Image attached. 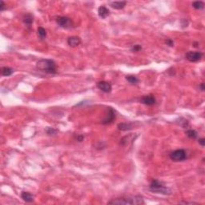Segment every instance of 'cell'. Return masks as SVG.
I'll use <instances>...</instances> for the list:
<instances>
[{"label": "cell", "instance_id": "obj_10", "mask_svg": "<svg viewBox=\"0 0 205 205\" xmlns=\"http://www.w3.org/2000/svg\"><path fill=\"white\" fill-rule=\"evenodd\" d=\"M81 44V39L78 36H71L67 39V44L71 47L78 46Z\"/></svg>", "mask_w": 205, "mask_h": 205}, {"label": "cell", "instance_id": "obj_23", "mask_svg": "<svg viewBox=\"0 0 205 205\" xmlns=\"http://www.w3.org/2000/svg\"><path fill=\"white\" fill-rule=\"evenodd\" d=\"M165 43H166V44H167V45L169 46H174L173 40H171V39H168L167 40L165 41Z\"/></svg>", "mask_w": 205, "mask_h": 205}, {"label": "cell", "instance_id": "obj_13", "mask_svg": "<svg viewBox=\"0 0 205 205\" xmlns=\"http://www.w3.org/2000/svg\"><path fill=\"white\" fill-rule=\"evenodd\" d=\"M110 6L112 8L116 9V10H122L124 8V6L127 5V2L126 1H120V2H110L109 3Z\"/></svg>", "mask_w": 205, "mask_h": 205}, {"label": "cell", "instance_id": "obj_1", "mask_svg": "<svg viewBox=\"0 0 205 205\" xmlns=\"http://www.w3.org/2000/svg\"><path fill=\"white\" fill-rule=\"evenodd\" d=\"M36 68L42 72L50 75H55L57 73V65L52 59H44L39 60L36 64Z\"/></svg>", "mask_w": 205, "mask_h": 205}, {"label": "cell", "instance_id": "obj_25", "mask_svg": "<svg viewBox=\"0 0 205 205\" xmlns=\"http://www.w3.org/2000/svg\"><path fill=\"white\" fill-rule=\"evenodd\" d=\"M6 9V6H5V3L3 1H1V6H0V11H3L4 10Z\"/></svg>", "mask_w": 205, "mask_h": 205}, {"label": "cell", "instance_id": "obj_14", "mask_svg": "<svg viewBox=\"0 0 205 205\" xmlns=\"http://www.w3.org/2000/svg\"><path fill=\"white\" fill-rule=\"evenodd\" d=\"M117 127L119 131H127L133 129V124H128V123H120L117 125Z\"/></svg>", "mask_w": 205, "mask_h": 205}, {"label": "cell", "instance_id": "obj_20", "mask_svg": "<svg viewBox=\"0 0 205 205\" xmlns=\"http://www.w3.org/2000/svg\"><path fill=\"white\" fill-rule=\"evenodd\" d=\"M204 3L202 1H195L192 3V7L196 10H201L204 8Z\"/></svg>", "mask_w": 205, "mask_h": 205}, {"label": "cell", "instance_id": "obj_26", "mask_svg": "<svg viewBox=\"0 0 205 205\" xmlns=\"http://www.w3.org/2000/svg\"><path fill=\"white\" fill-rule=\"evenodd\" d=\"M76 139H77V141L82 142L84 139V136H82V135H78L76 136Z\"/></svg>", "mask_w": 205, "mask_h": 205}, {"label": "cell", "instance_id": "obj_16", "mask_svg": "<svg viewBox=\"0 0 205 205\" xmlns=\"http://www.w3.org/2000/svg\"><path fill=\"white\" fill-rule=\"evenodd\" d=\"M23 23L26 24V25H31L33 23V21H34V18H33V15L31 14H29L27 13L26 15H24L23 18Z\"/></svg>", "mask_w": 205, "mask_h": 205}, {"label": "cell", "instance_id": "obj_15", "mask_svg": "<svg viewBox=\"0 0 205 205\" xmlns=\"http://www.w3.org/2000/svg\"><path fill=\"white\" fill-rule=\"evenodd\" d=\"M1 73L3 76H10L14 73V69H12L9 66H3L1 68Z\"/></svg>", "mask_w": 205, "mask_h": 205}, {"label": "cell", "instance_id": "obj_24", "mask_svg": "<svg viewBox=\"0 0 205 205\" xmlns=\"http://www.w3.org/2000/svg\"><path fill=\"white\" fill-rule=\"evenodd\" d=\"M198 143H199V144L201 145L202 147H204L205 146V139L204 138H200V139H199V140H198Z\"/></svg>", "mask_w": 205, "mask_h": 205}, {"label": "cell", "instance_id": "obj_18", "mask_svg": "<svg viewBox=\"0 0 205 205\" xmlns=\"http://www.w3.org/2000/svg\"><path fill=\"white\" fill-rule=\"evenodd\" d=\"M185 134L187 135V136H188L189 139H196L197 136H198V133H197L195 130H192V129L187 130L186 131V132H185Z\"/></svg>", "mask_w": 205, "mask_h": 205}, {"label": "cell", "instance_id": "obj_21", "mask_svg": "<svg viewBox=\"0 0 205 205\" xmlns=\"http://www.w3.org/2000/svg\"><path fill=\"white\" fill-rule=\"evenodd\" d=\"M58 131L53 128V127H46V133L48 135V136H55V134L57 133Z\"/></svg>", "mask_w": 205, "mask_h": 205}, {"label": "cell", "instance_id": "obj_17", "mask_svg": "<svg viewBox=\"0 0 205 205\" xmlns=\"http://www.w3.org/2000/svg\"><path fill=\"white\" fill-rule=\"evenodd\" d=\"M37 34H38V36H39V38L40 39H42V40H44V39H46V30L44 29V27H42V26L38 27Z\"/></svg>", "mask_w": 205, "mask_h": 205}, {"label": "cell", "instance_id": "obj_2", "mask_svg": "<svg viewBox=\"0 0 205 205\" xmlns=\"http://www.w3.org/2000/svg\"><path fill=\"white\" fill-rule=\"evenodd\" d=\"M108 204H132L139 205L144 204V200L141 196H127V197H120L113 199L107 203Z\"/></svg>", "mask_w": 205, "mask_h": 205}, {"label": "cell", "instance_id": "obj_19", "mask_svg": "<svg viewBox=\"0 0 205 205\" xmlns=\"http://www.w3.org/2000/svg\"><path fill=\"white\" fill-rule=\"evenodd\" d=\"M126 79H127L131 84H133V85H136L139 82V79L137 78L135 75H127L126 76Z\"/></svg>", "mask_w": 205, "mask_h": 205}, {"label": "cell", "instance_id": "obj_27", "mask_svg": "<svg viewBox=\"0 0 205 205\" xmlns=\"http://www.w3.org/2000/svg\"><path fill=\"white\" fill-rule=\"evenodd\" d=\"M199 89L201 90V91H204L205 87H204V83H201V84H199Z\"/></svg>", "mask_w": 205, "mask_h": 205}, {"label": "cell", "instance_id": "obj_22", "mask_svg": "<svg viewBox=\"0 0 205 205\" xmlns=\"http://www.w3.org/2000/svg\"><path fill=\"white\" fill-rule=\"evenodd\" d=\"M142 50V46L139 44H136V45H133L132 47H131V51L133 52H139Z\"/></svg>", "mask_w": 205, "mask_h": 205}, {"label": "cell", "instance_id": "obj_9", "mask_svg": "<svg viewBox=\"0 0 205 205\" xmlns=\"http://www.w3.org/2000/svg\"><path fill=\"white\" fill-rule=\"evenodd\" d=\"M140 101H141L142 104H144L146 106H153V105H155L156 104V98L151 94L143 96Z\"/></svg>", "mask_w": 205, "mask_h": 205}, {"label": "cell", "instance_id": "obj_7", "mask_svg": "<svg viewBox=\"0 0 205 205\" xmlns=\"http://www.w3.org/2000/svg\"><path fill=\"white\" fill-rule=\"evenodd\" d=\"M185 58L189 62H198L203 58V53L200 51H188L186 53Z\"/></svg>", "mask_w": 205, "mask_h": 205}, {"label": "cell", "instance_id": "obj_4", "mask_svg": "<svg viewBox=\"0 0 205 205\" xmlns=\"http://www.w3.org/2000/svg\"><path fill=\"white\" fill-rule=\"evenodd\" d=\"M170 159L174 162L184 161L188 158V154L184 149H177L170 154Z\"/></svg>", "mask_w": 205, "mask_h": 205}, {"label": "cell", "instance_id": "obj_8", "mask_svg": "<svg viewBox=\"0 0 205 205\" xmlns=\"http://www.w3.org/2000/svg\"><path fill=\"white\" fill-rule=\"evenodd\" d=\"M97 87L104 93H110L112 90V86L109 82L107 81H99L97 83Z\"/></svg>", "mask_w": 205, "mask_h": 205}, {"label": "cell", "instance_id": "obj_5", "mask_svg": "<svg viewBox=\"0 0 205 205\" xmlns=\"http://www.w3.org/2000/svg\"><path fill=\"white\" fill-rule=\"evenodd\" d=\"M56 23L62 28L69 29L73 26V22L71 19L66 16H58L56 18Z\"/></svg>", "mask_w": 205, "mask_h": 205}, {"label": "cell", "instance_id": "obj_6", "mask_svg": "<svg viewBox=\"0 0 205 205\" xmlns=\"http://www.w3.org/2000/svg\"><path fill=\"white\" fill-rule=\"evenodd\" d=\"M116 117V115L115 110L113 109L112 107H107L106 116H105L104 119H103V120L101 121V124L104 125L110 124H111L115 120Z\"/></svg>", "mask_w": 205, "mask_h": 205}, {"label": "cell", "instance_id": "obj_12", "mask_svg": "<svg viewBox=\"0 0 205 205\" xmlns=\"http://www.w3.org/2000/svg\"><path fill=\"white\" fill-rule=\"evenodd\" d=\"M110 11L105 6H100L98 9V15L101 19H106L109 15Z\"/></svg>", "mask_w": 205, "mask_h": 205}, {"label": "cell", "instance_id": "obj_3", "mask_svg": "<svg viewBox=\"0 0 205 205\" xmlns=\"http://www.w3.org/2000/svg\"><path fill=\"white\" fill-rule=\"evenodd\" d=\"M149 190L153 193L162 194L165 196H169L171 194V190L170 188L165 186L164 184L158 179H152L149 184Z\"/></svg>", "mask_w": 205, "mask_h": 205}, {"label": "cell", "instance_id": "obj_11", "mask_svg": "<svg viewBox=\"0 0 205 205\" xmlns=\"http://www.w3.org/2000/svg\"><path fill=\"white\" fill-rule=\"evenodd\" d=\"M21 198H22L23 201H25L26 203H31L35 199L34 195H32L31 193H30L28 191H23L21 193Z\"/></svg>", "mask_w": 205, "mask_h": 205}, {"label": "cell", "instance_id": "obj_28", "mask_svg": "<svg viewBox=\"0 0 205 205\" xmlns=\"http://www.w3.org/2000/svg\"><path fill=\"white\" fill-rule=\"evenodd\" d=\"M179 204H197V203H195V202H185V201H183V202H179Z\"/></svg>", "mask_w": 205, "mask_h": 205}]
</instances>
